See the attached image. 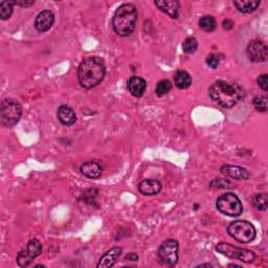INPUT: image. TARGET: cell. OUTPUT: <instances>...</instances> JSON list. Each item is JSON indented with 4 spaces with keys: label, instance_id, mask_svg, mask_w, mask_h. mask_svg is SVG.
I'll use <instances>...</instances> for the list:
<instances>
[{
    "label": "cell",
    "instance_id": "4dcf8cb0",
    "mask_svg": "<svg viewBox=\"0 0 268 268\" xmlns=\"http://www.w3.org/2000/svg\"><path fill=\"white\" fill-rule=\"evenodd\" d=\"M125 260L127 261H138L139 260V256L137 253H129L125 257Z\"/></svg>",
    "mask_w": 268,
    "mask_h": 268
},
{
    "label": "cell",
    "instance_id": "5bb4252c",
    "mask_svg": "<svg viewBox=\"0 0 268 268\" xmlns=\"http://www.w3.org/2000/svg\"><path fill=\"white\" fill-rule=\"evenodd\" d=\"M162 182L156 179H145L140 182L139 184V191L142 195L145 196H151L156 195L162 191Z\"/></svg>",
    "mask_w": 268,
    "mask_h": 268
},
{
    "label": "cell",
    "instance_id": "ba28073f",
    "mask_svg": "<svg viewBox=\"0 0 268 268\" xmlns=\"http://www.w3.org/2000/svg\"><path fill=\"white\" fill-rule=\"evenodd\" d=\"M42 253V245L37 239H32L26 246L17 254V264L20 267H28L37 257Z\"/></svg>",
    "mask_w": 268,
    "mask_h": 268
},
{
    "label": "cell",
    "instance_id": "e0dca14e",
    "mask_svg": "<svg viewBox=\"0 0 268 268\" xmlns=\"http://www.w3.org/2000/svg\"><path fill=\"white\" fill-rule=\"evenodd\" d=\"M127 87L129 92L131 93L132 96L137 97V98H141L146 90L147 87V83L143 78L140 77H136L133 76L131 78H129L128 80V83H127Z\"/></svg>",
    "mask_w": 268,
    "mask_h": 268
},
{
    "label": "cell",
    "instance_id": "52a82bcc",
    "mask_svg": "<svg viewBox=\"0 0 268 268\" xmlns=\"http://www.w3.org/2000/svg\"><path fill=\"white\" fill-rule=\"evenodd\" d=\"M216 250L224 256L232 258V259H237L242 261L244 263H252L256 260V253L249 249H243L234 245H231L229 243H219L216 246Z\"/></svg>",
    "mask_w": 268,
    "mask_h": 268
},
{
    "label": "cell",
    "instance_id": "277c9868",
    "mask_svg": "<svg viewBox=\"0 0 268 268\" xmlns=\"http://www.w3.org/2000/svg\"><path fill=\"white\" fill-rule=\"evenodd\" d=\"M22 106L13 99H5L0 105V123L4 127H12L19 122Z\"/></svg>",
    "mask_w": 268,
    "mask_h": 268
},
{
    "label": "cell",
    "instance_id": "4fadbf2b",
    "mask_svg": "<svg viewBox=\"0 0 268 268\" xmlns=\"http://www.w3.org/2000/svg\"><path fill=\"white\" fill-rule=\"evenodd\" d=\"M221 173L227 177H231V178H234L237 180H244V179H248L250 177L249 172L246 169L241 168L239 166L224 165L221 168Z\"/></svg>",
    "mask_w": 268,
    "mask_h": 268
},
{
    "label": "cell",
    "instance_id": "d6986e66",
    "mask_svg": "<svg viewBox=\"0 0 268 268\" xmlns=\"http://www.w3.org/2000/svg\"><path fill=\"white\" fill-rule=\"evenodd\" d=\"M234 6L237 10L243 14H249L256 11L260 6V2H253V0H241V2H234Z\"/></svg>",
    "mask_w": 268,
    "mask_h": 268
},
{
    "label": "cell",
    "instance_id": "603a6c76",
    "mask_svg": "<svg viewBox=\"0 0 268 268\" xmlns=\"http://www.w3.org/2000/svg\"><path fill=\"white\" fill-rule=\"evenodd\" d=\"M252 205L258 211H265L268 207V196L266 193L257 194L252 198Z\"/></svg>",
    "mask_w": 268,
    "mask_h": 268
},
{
    "label": "cell",
    "instance_id": "9c48e42d",
    "mask_svg": "<svg viewBox=\"0 0 268 268\" xmlns=\"http://www.w3.org/2000/svg\"><path fill=\"white\" fill-rule=\"evenodd\" d=\"M179 244L176 240L169 239L162 243L158 249V256L165 264L175 266L178 262Z\"/></svg>",
    "mask_w": 268,
    "mask_h": 268
},
{
    "label": "cell",
    "instance_id": "44dd1931",
    "mask_svg": "<svg viewBox=\"0 0 268 268\" xmlns=\"http://www.w3.org/2000/svg\"><path fill=\"white\" fill-rule=\"evenodd\" d=\"M14 6H15L14 0L0 3V18H2V20H8L12 16Z\"/></svg>",
    "mask_w": 268,
    "mask_h": 268
},
{
    "label": "cell",
    "instance_id": "ffe728a7",
    "mask_svg": "<svg viewBox=\"0 0 268 268\" xmlns=\"http://www.w3.org/2000/svg\"><path fill=\"white\" fill-rule=\"evenodd\" d=\"M174 81L179 89H186L192 84V78L185 71H178L174 77Z\"/></svg>",
    "mask_w": 268,
    "mask_h": 268
},
{
    "label": "cell",
    "instance_id": "d4e9b609",
    "mask_svg": "<svg viewBox=\"0 0 268 268\" xmlns=\"http://www.w3.org/2000/svg\"><path fill=\"white\" fill-rule=\"evenodd\" d=\"M197 47H198V42H197V40L193 37L186 38L184 40L183 45H182L183 51L185 53H189V55H191V53H194L196 51Z\"/></svg>",
    "mask_w": 268,
    "mask_h": 268
},
{
    "label": "cell",
    "instance_id": "7a4b0ae2",
    "mask_svg": "<svg viewBox=\"0 0 268 268\" xmlns=\"http://www.w3.org/2000/svg\"><path fill=\"white\" fill-rule=\"evenodd\" d=\"M210 97L223 108H232L243 97V88L239 84L219 80L209 89Z\"/></svg>",
    "mask_w": 268,
    "mask_h": 268
},
{
    "label": "cell",
    "instance_id": "3957f363",
    "mask_svg": "<svg viewBox=\"0 0 268 268\" xmlns=\"http://www.w3.org/2000/svg\"><path fill=\"white\" fill-rule=\"evenodd\" d=\"M138 20L137 8L132 4L120 6L114 13L112 26L114 32L120 37L130 36L136 29Z\"/></svg>",
    "mask_w": 268,
    "mask_h": 268
},
{
    "label": "cell",
    "instance_id": "4316f807",
    "mask_svg": "<svg viewBox=\"0 0 268 268\" xmlns=\"http://www.w3.org/2000/svg\"><path fill=\"white\" fill-rule=\"evenodd\" d=\"M211 187H223V189H225V187H232L233 186V183L230 181V180H226V179H222V178H218V179H215L213 180L210 184Z\"/></svg>",
    "mask_w": 268,
    "mask_h": 268
},
{
    "label": "cell",
    "instance_id": "9a60e30c",
    "mask_svg": "<svg viewBox=\"0 0 268 268\" xmlns=\"http://www.w3.org/2000/svg\"><path fill=\"white\" fill-rule=\"evenodd\" d=\"M155 6L173 19H177L179 15V3L175 0H159L154 3Z\"/></svg>",
    "mask_w": 268,
    "mask_h": 268
},
{
    "label": "cell",
    "instance_id": "f546056e",
    "mask_svg": "<svg viewBox=\"0 0 268 268\" xmlns=\"http://www.w3.org/2000/svg\"><path fill=\"white\" fill-rule=\"evenodd\" d=\"M14 2H15V5L20 6L22 8H29V7L35 5L34 0H31V2H29V0H20V2H16V0H14Z\"/></svg>",
    "mask_w": 268,
    "mask_h": 268
},
{
    "label": "cell",
    "instance_id": "cb8c5ba5",
    "mask_svg": "<svg viewBox=\"0 0 268 268\" xmlns=\"http://www.w3.org/2000/svg\"><path fill=\"white\" fill-rule=\"evenodd\" d=\"M171 89H172V84L169 80H162V81L157 83L155 91L158 97H163L165 95H168Z\"/></svg>",
    "mask_w": 268,
    "mask_h": 268
},
{
    "label": "cell",
    "instance_id": "6da1fadb",
    "mask_svg": "<svg viewBox=\"0 0 268 268\" xmlns=\"http://www.w3.org/2000/svg\"><path fill=\"white\" fill-rule=\"evenodd\" d=\"M106 66L99 57L86 58L78 69V81L83 88L90 89L98 86L105 78Z\"/></svg>",
    "mask_w": 268,
    "mask_h": 268
},
{
    "label": "cell",
    "instance_id": "ac0fdd59",
    "mask_svg": "<svg viewBox=\"0 0 268 268\" xmlns=\"http://www.w3.org/2000/svg\"><path fill=\"white\" fill-rule=\"evenodd\" d=\"M57 116L58 119L60 120V123L63 124L64 126H72L77 122L76 112L74 111L73 108L66 105H62L59 107L57 111Z\"/></svg>",
    "mask_w": 268,
    "mask_h": 268
},
{
    "label": "cell",
    "instance_id": "30bf717a",
    "mask_svg": "<svg viewBox=\"0 0 268 268\" xmlns=\"http://www.w3.org/2000/svg\"><path fill=\"white\" fill-rule=\"evenodd\" d=\"M246 55L251 62H265L267 60V46L260 40H253L246 48Z\"/></svg>",
    "mask_w": 268,
    "mask_h": 268
},
{
    "label": "cell",
    "instance_id": "7402d4cb",
    "mask_svg": "<svg viewBox=\"0 0 268 268\" xmlns=\"http://www.w3.org/2000/svg\"><path fill=\"white\" fill-rule=\"evenodd\" d=\"M199 26L205 32L211 33V32L216 30L217 23H216L215 18H214L213 16H204L199 20Z\"/></svg>",
    "mask_w": 268,
    "mask_h": 268
},
{
    "label": "cell",
    "instance_id": "5b68a950",
    "mask_svg": "<svg viewBox=\"0 0 268 268\" xmlns=\"http://www.w3.org/2000/svg\"><path fill=\"white\" fill-rule=\"evenodd\" d=\"M227 233L240 243H249L256 238L254 226L245 220H236L227 227Z\"/></svg>",
    "mask_w": 268,
    "mask_h": 268
},
{
    "label": "cell",
    "instance_id": "7c38bea8",
    "mask_svg": "<svg viewBox=\"0 0 268 268\" xmlns=\"http://www.w3.org/2000/svg\"><path fill=\"white\" fill-rule=\"evenodd\" d=\"M80 171L83 174V175L89 179H98L102 176L103 173V168L100 163L96 162V160H88V162L84 163Z\"/></svg>",
    "mask_w": 268,
    "mask_h": 268
},
{
    "label": "cell",
    "instance_id": "8fae6325",
    "mask_svg": "<svg viewBox=\"0 0 268 268\" xmlns=\"http://www.w3.org/2000/svg\"><path fill=\"white\" fill-rule=\"evenodd\" d=\"M55 22V15L49 10H44L39 13L35 20V28L40 33H45L51 29Z\"/></svg>",
    "mask_w": 268,
    "mask_h": 268
},
{
    "label": "cell",
    "instance_id": "2e32d148",
    "mask_svg": "<svg viewBox=\"0 0 268 268\" xmlns=\"http://www.w3.org/2000/svg\"><path fill=\"white\" fill-rule=\"evenodd\" d=\"M122 247H112L110 250L107 251L105 254H103V257L100 259L99 263H98V268H110L112 267L115 262L117 261V259L119 258L120 253H122Z\"/></svg>",
    "mask_w": 268,
    "mask_h": 268
},
{
    "label": "cell",
    "instance_id": "1f68e13d",
    "mask_svg": "<svg viewBox=\"0 0 268 268\" xmlns=\"http://www.w3.org/2000/svg\"><path fill=\"white\" fill-rule=\"evenodd\" d=\"M233 22L232 21H230V20H224L223 21V28L225 29V30H231L232 28H233Z\"/></svg>",
    "mask_w": 268,
    "mask_h": 268
},
{
    "label": "cell",
    "instance_id": "83f0119b",
    "mask_svg": "<svg viewBox=\"0 0 268 268\" xmlns=\"http://www.w3.org/2000/svg\"><path fill=\"white\" fill-rule=\"evenodd\" d=\"M206 62L210 67H212V69H217L219 63H220V60L216 55H210V56H208Z\"/></svg>",
    "mask_w": 268,
    "mask_h": 268
},
{
    "label": "cell",
    "instance_id": "484cf974",
    "mask_svg": "<svg viewBox=\"0 0 268 268\" xmlns=\"http://www.w3.org/2000/svg\"><path fill=\"white\" fill-rule=\"evenodd\" d=\"M253 106L258 111L266 112L267 111V97L258 96L253 99Z\"/></svg>",
    "mask_w": 268,
    "mask_h": 268
},
{
    "label": "cell",
    "instance_id": "f1b7e54d",
    "mask_svg": "<svg viewBox=\"0 0 268 268\" xmlns=\"http://www.w3.org/2000/svg\"><path fill=\"white\" fill-rule=\"evenodd\" d=\"M257 82H258V85L265 91L268 90V77L266 74L260 76L257 80Z\"/></svg>",
    "mask_w": 268,
    "mask_h": 268
},
{
    "label": "cell",
    "instance_id": "8992f818",
    "mask_svg": "<svg viewBox=\"0 0 268 268\" xmlns=\"http://www.w3.org/2000/svg\"><path fill=\"white\" fill-rule=\"evenodd\" d=\"M217 210L230 217H238L243 212V206L237 195L225 193L220 195L216 201Z\"/></svg>",
    "mask_w": 268,
    "mask_h": 268
}]
</instances>
